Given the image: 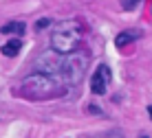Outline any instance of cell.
<instances>
[{
    "mask_svg": "<svg viewBox=\"0 0 152 138\" xmlns=\"http://www.w3.org/2000/svg\"><path fill=\"white\" fill-rule=\"evenodd\" d=\"M20 94L29 101H49V99H57L66 94V86H62L60 81L49 75V72H31L22 79L20 83Z\"/></svg>",
    "mask_w": 152,
    "mask_h": 138,
    "instance_id": "1",
    "label": "cell"
},
{
    "mask_svg": "<svg viewBox=\"0 0 152 138\" xmlns=\"http://www.w3.org/2000/svg\"><path fill=\"white\" fill-rule=\"evenodd\" d=\"M80 42H82V24L77 20H64L51 33V48L60 55H69V53L77 51Z\"/></svg>",
    "mask_w": 152,
    "mask_h": 138,
    "instance_id": "2",
    "label": "cell"
},
{
    "mask_svg": "<svg viewBox=\"0 0 152 138\" xmlns=\"http://www.w3.org/2000/svg\"><path fill=\"white\" fill-rule=\"evenodd\" d=\"M86 61L88 57L84 55V53L80 51H73L69 53V55H64L60 59V64H57V72L62 75V79H64L66 86H77V83L84 79V72H86Z\"/></svg>",
    "mask_w": 152,
    "mask_h": 138,
    "instance_id": "3",
    "label": "cell"
},
{
    "mask_svg": "<svg viewBox=\"0 0 152 138\" xmlns=\"http://www.w3.org/2000/svg\"><path fill=\"white\" fill-rule=\"evenodd\" d=\"M110 79H113V72L110 68L106 66V64H99L95 68V72H93L91 77V92L93 94H106L108 92V86H110Z\"/></svg>",
    "mask_w": 152,
    "mask_h": 138,
    "instance_id": "4",
    "label": "cell"
},
{
    "mask_svg": "<svg viewBox=\"0 0 152 138\" xmlns=\"http://www.w3.org/2000/svg\"><path fill=\"white\" fill-rule=\"evenodd\" d=\"M139 38H141L139 29H128V31H124V33H119L117 38H115V46H117V48H124V46H128L130 42H134Z\"/></svg>",
    "mask_w": 152,
    "mask_h": 138,
    "instance_id": "5",
    "label": "cell"
},
{
    "mask_svg": "<svg viewBox=\"0 0 152 138\" xmlns=\"http://www.w3.org/2000/svg\"><path fill=\"white\" fill-rule=\"evenodd\" d=\"M24 29H27V26H24V22H20V20H13V22L2 24L0 33H4V35H22Z\"/></svg>",
    "mask_w": 152,
    "mask_h": 138,
    "instance_id": "6",
    "label": "cell"
},
{
    "mask_svg": "<svg viewBox=\"0 0 152 138\" xmlns=\"http://www.w3.org/2000/svg\"><path fill=\"white\" fill-rule=\"evenodd\" d=\"M20 48H22V42H20L18 38L15 40H9L7 44L2 46V55H7V57H15L20 53Z\"/></svg>",
    "mask_w": 152,
    "mask_h": 138,
    "instance_id": "7",
    "label": "cell"
},
{
    "mask_svg": "<svg viewBox=\"0 0 152 138\" xmlns=\"http://www.w3.org/2000/svg\"><path fill=\"white\" fill-rule=\"evenodd\" d=\"M139 2H141V0H121V7L126 9V11H132Z\"/></svg>",
    "mask_w": 152,
    "mask_h": 138,
    "instance_id": "8",
    "label": "cell"
},
{
    "mask_svg": "<svg viewBox=\"0 0 152 138\" xmlns=\"http://www.w3.org/2000/svg\"><path fill=\"white\" fill-rule=\"evenodd\" d=\"M49 24H51V18H42V20H38V22H35V29L42 31V29H46Z\"/></svg>",
    "mask_w": 152,
    "mask_h": 138,
    "instance_id": "9",
    "label": "cell"
},
{
    "mask_svg": "<svg viewBox=\"0 0 152 138\" xmlns=\"http://www.w3.org/2000/svg\"><path fill=\"white\" fill-rule=\"evenodd\" d=\"M88 110H91L93 114H102V110H99V108H95V105H91V108H88Z\"/></svg>",
    "mask_w": 152,
    "mask_h": 138,
    "instance_id": "10",
    "label": "cell"
},
{
    "mask_svg": "<svg viewBox=\"0 0 152 138\" xmlns=\"http://www.w3.org/2000/svg\"><path fill=\"white\" fill-rule=\"evenodd\" d=\"M148 114H150V118H152V105H148Z\"/></svg>",
    "mask_w": 152,
    "mask_h": 138,
    "instance_id": "11",
    "label": "cell"
}]
</instances>
